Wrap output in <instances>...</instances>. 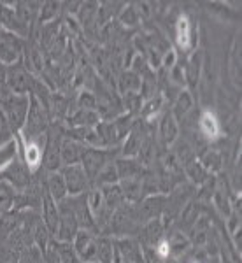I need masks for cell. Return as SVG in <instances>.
I'll return each mask as SVG.
<instances>
[{
  "label": "cell",
  "mask_w": 242,
  "mask_h": 263,
  "mask_svg": "<svg viewBox=\"0 0 242 263\" xmlns=\"http://www.w3.org/2000/svg\"><path fill=\"white\" fill-rule=\"evenodd\" d=\"M230 74L235 86H240V39L235 37L230 51Z\"/></svg>",
  "instance_id": "cell-33"
},
{
  "label": "cell",
  "mask_w": 242,
  "mask_h": 263,
  "mask_svg": "<svg viewBox=\"0 0 242 263\" xmlns=\"http://www.w3.org/2000/svg\"><path fill=\"white\" fill-rule=\"evenodd\" d=\"M165 240H167L169 249H171V258H176V260H179L182 254L192 248V242H190L188 233H184L181 230L171 232L167 237H165Z\"/></svg>",
  "instance_id": "cell-23"
},
{
  "label": "cell",
  "mask_w": 242,
  "mask_h": 263,
  "mask_svg": "<svg viewBox=\"0 0 242 263\" xmlns=\"http://www.w3.org/2000/svg\"><path fill=\"white\" fill-rule=\"evenodd\" d=\"M58 207H60V224H58V232H57V235H54V240H58V242L72 244L76 233L81 230L78 218H76L69 200L60 202L58 203Z\"/></svg>",
  "instance_id": "cell-8"
},
{
  "label": "cell",
  "mask_w": 242,
  "mask_h": 263,
  "mask_svg": "<svg viewBox=\"0 0 242 263\" xmlns=\"http://www.w3.org/2000/svg\"><path fill=\"white\" fill-rule=\"evenodd\" d=\"M192 263H198V261H192Z\"/></svg>",
  "instance_id": "cell-43"
},
{
  "label": "cell",
  "mask_w": 242,
  "mask_h": 263,
  "mask_svg": "<svg viewBox=\"0 0 242 263\" xmlns=\"http://www.w3.org/2000/svg\"><path fill=\"white\" fill-rule=\"evenodd\" d=\"M49 121H51V118H49L48 109H46L35 97L30 95V107H28L27 121H25L23 130H21L18 135L23 141H35V139L48 134V130L51 126Z\"/></svg>",
  "instance_id": "cell-2"
},
{
  "label": "cell",
  "mask_w": 242,
  "mask_h": 263,
  "mask_svg": "<svg viewBox=\"0 0 242 263\" xmlns=\"http://www.w3.org/2000/svg\"><path fill=\"white\" fill-rule=\"evenodd\" d=\"M63 179H65L67 184V192H69V197H78V195H83L90 190V177L84 172V168L81 167V163L76 165H67V167L60 168Z\"/></svg>",
  "instance_id": "cell-9"
},
{
  "label": "cell",
  "mask_w": 242,
  "mask_h": 263,
  "mask_svg": "<svg viewBox=\"0 0 242 263\" xmlns=\"http://www.w3.org/2000/svg\"><path fill=\"white\" fill-rule=\"evenodd\" d=\"M179 121L176 120V116L171 111L161 112L160 120H158V141L161 142V146L171 147L174 142L179 139Z\"/></svg>",
  "instance_id": "cell-12"
},
{
  "label": "cell",
  "mask_w": 242,
  "mask_h": 263,
  "mask_svg": "<svg viewBox=\"0 0 242 263\" xmlns=\"http://www.w3.org/2000/svg\"><path fill=\"white\" fill-rule=\"evenodd\" d=\"M93 184L97 188H105V186H113V184H120V176H118L116 165L114 162H109L104 168L99 172V176L93 179Z\"/></svg>",
  "instance_id": "cell-30"
},
{
  "label": "cell",
  "mask_w": 242,
  "mask_h": 263,
  "mask_svg": "<svg viewBox=\"0 0 242 263\" xmlns=\"http://www.w3.org/2000/svg\"><path fill=\"white\" fill-rule=\"evenodd\" d=\"M18 192L0 177V214H9L18 205Z\"/></svg>",
  "instance_id": "cell-24"
},
{
  "label": "cell",
  "mask_w": 242,
  "mask_h": 263,
  "mask_svg": "<svg viewBox=\"0 0 242 263\" xmlns=\"http://www.w3.org/2000/svg\"><path fill=\"white\" fill-rule=\"evenodd\" d=\"M97 14H99V4L97 2H83L81 9L78 12V18L81 27H90L93 21H97Z\"/></svg>",
  "instance_id": "cell-37"
},
{
  "label": "cell",
  "mask_w": 242,
  "mask_h": 263,
  "mask_svg": "<svg viewBox=\"0 0 242 263\" xmlns=\"http://www.w3.org/2000/svg\"><path fill=\"white\" fill-rule=\"evenodd\" d=\"M146 139L147 137H146V134H144V130L141 128V125L135 121V125L132 126V130L128 132V135L123 139V144H121L123 158H137L144 142H146Z\"/></svg>",
  "instance_id": "cell-13"
},
{
  "label": "cell",
  "mask_w": 242,
  "mask_h": 263,
  "mask_svg": "<svg viewBox=\"0 0 242 263\" xmlns=\"http://www.w3.org/2000/svg\"><path fill=\"white\" fill-rule=\"evenodd\" d=\"M84 149L86 146L81 144L76 139L69 137V135H63L62 144H60V160H62V167H67V165H76L81 163V158L84 155Z\"/></svg>",
  "instance_id": "cell-14"
},
{
  "label": "cell",
  "mask_w": 242,
  "mask_h": 263,
  "mask_svg": "<svg viewBox=\"0 0 242 263\" xmlns=\"http://www.w3.org/2000/svg\"><path fill=\"white\" fill-rule=\"evenodd\" d=\"M18 156H20V146H18V139L16 137L0 144V172L6 171Z\"/></svg>",
  "instance_id": "cell-26"
},
{
  "label": "cell",
  "mask_w": 242,
  "mask_h": 263,
  "mask_svg": "<svg viewBox=\"0 0 242 263\" xmlns=\"http://www.w3.org/2000/svg\"><path fill=\"white\" fill-rule=\"evenodd\" d=\"M69 128H91L97 126L100 120V114L97 111H90V109H79L76 107L74 111H70L65 118Z\"/></svg>",
  "instance_id": "cell-17"
},
{
  "label": "cell",
  "mask_w": 242,
  "mask_h": 263,
  "mask_svg": "<svg viewBox=\"0 0 242 263\" xmlns=\"http://www.w3.org/2000/svg\"><path fill=\"white\" fill-rule=\"evenodd\" d=\"M35 76H32L23 65V62L7 67V88L16 95H32Z\"/></svg>",
  "instance_id": "cell-4"
},
{
  "label": "cell",
  "mask_w": 242,
  "mask_h": 263,
  "mask_svg": "<svg viewBox=\"0 0 242 263\" xmlns=\"http://www.w3.org/2000/svg\"><path fill=\"white\" fill-rule=\"evenodd\" d=\"M182 174L186 176V179L192 182L193 186H198L200 188L202 184H206L207 179L211 177V174L203 168V165L198 162V160H193V162L186 163L182 167Z\"/></svg>",
  "instance_id": "cell-25"
},
{
  "label": "cell",
  "mask_w": 242,
  "mask_h": 263,
  "mask_svg": "<svg viewBox=\"0 0 242 263\" xmlns=\"http://www.w3.org/2000/svg\"><path fill=\"white\" fill-rule=\"evenodd\" d=\"M176 39L177 46L184 51L186 54H192L193 51H197L198 44V35H197V28H195L193 21L188 16H179L176 21Z\"/></svg>",
  "instance_id": "cell-11"
},
{
  "label": "cell",
  "mask_w": 242,
  "mask_h": 263,
  "mask_svg": "<svg viewBox=\"0 0 242 263\" xmlns=\"http://www.w3.org/2000/svg\"><path fill=\"white\" fill-rule=\"evenodd\" d=\"M177 63H179V57H177L176 49L169 48L167 51H165L163 54H161V62H160V65L163 67V70H165V72L172 70L174 67L177 65Z\"/></svg>",
  "instance_id": "cell-40"
},
{
  "label": "cell",
  "mask_w": 242,
  "mask_h": 263,
  "mask_svg": "<svg viewBox=\"0 0 242 263\" xmlns=\"http://www.w3.org/2000/svg\"><path fill=\"white\" fill-rule=\"evenodd\" d=\"M195 128L198 130V134L206 141H216V139L221 137V123L216 118V114L211 111H202L198 114L197 126Z\"/></svg>",
  "instance_id": "cell-16"
},
{
  "label": "cell",
  "mask_w": 242,
  "mask_h": 263,
  "mask_svg": "<svg viewBox=\"0 0 242 263\" xmlns=\"http://www.w3.org/2000/svg\"><path fill=\"white\" fill-rule=\"evenodd\" d=\"M76 105L79 109H90V111H97L99 107V99H97V93L91 90H81L78 99H76Z\"/></svg>",
  "instance_id": "cell-39"
},
{
  "label": "cell",
  "mask_w": 242,
  "mask_h": 263,
  "mask_svg": "<svg viewBox=\"0 0 242 263\" xmlns=\"http://www.w3.org/2000/svg\"><path fill=\"white\" fill-rule=\"evenodd\" d=\"M44 190H46V193H48L57 203H60V202L69 198V192H67L65 179H63L60 171L46 172V188Z\"/></svg>",
  "instance_id": "cell-19"
},
{
  "label": "cell",
  "mask_w": 242,
  "mask_h": 263,
  "mask_svg": "<svg viewBox=\"0 0 242 263\" xmlns=\"http://www.w3.org/2000/svg\"><path fill=\"white\" fill-rule=\"evenodd\" d=\"M86 202H88V207H90L91 214L95 216V221L97 218H100L102 213H104V197H102V190L93 186L86 192Z\"/></svg>",
  "instance_id": "cell-35"
},
{
  "label": "cell",
  "mask_w": 242,
  "mask_h": 263,
  "mask_svg": "<svg viewBox=\"0 0 242 263\" xmlns=\"http://www.w3.org/2000/svg\"><path fill=\"white\" fill-rule=\"evenodd\" d=\"M81 4L83 2H62V11L67 12V14H78L81 9Z\"/></svg>",
  "instance_id": "cell-42"
},
{
  "label": "cell",
  "mask_w": 242,
  "mask_h": 263,
  "mask_svg": "<svg viewBox=\"0 0 242 263\" xmlns=\"http://www.w3.org/2000/svg\"><path fill=\"white\" fill-rule=\"evenodd\" d=\"M202 67H203V53L202 51H193L190 54L188 62H186L184 70V79H186V86H190L188 90L192 91L198 86L202 76Z\"/></svg>",
  "instance_id": "cell-20"
},
{
  "label": "cell",
  "mask_w": 242,
  "mask_h": 263,
  "mask_svg": "<svg viewBox=\"0 0 242 263\" xmlns=\"http://www.w3.org/2000/svg\"><path fill=\"white\" fill-rule=\"evenodd\" d=\"M109 162H114L113 149H99V147H86L84 155L81 158V167L88 174L90 181L93 182L99 172L105 167Z\"/></svg>",
  "instance_id": "cell-7"
},
{
  "label": "cell",
  "mask_w": 242,
  "mask_h": 263,
  "mask_svg": "<svg viewBox=\"0 0 242 263\" xmlns=\"http://www.w3.org/2000/svg\"><path fill=\"white\" fill-rule=\"evenodd\" d=\"M41 214H42L41 221L46 224V228H48L54 239V235H57V232H58V224H60V207H58V203L46 192H44V197H42V203H41Z\"/></svg>",
  "instance_id": "cell-15"
},
{
  "label": "cell",
  "mask_w": 242,
  "mask_h": 263,
  "mask_svg": "<svg viewBox=\"0 0 242 263\" xmlns=\"http://www.w3.org/2000/svg\"><path fill=\"white\" fill-rule=\"evenodd\" d=\"M33 242L37 244V248H39L41 253H44L46 249H48V246L53 242V235L49 233V230L46 228V224L42 221H37L33 224Z\"/></svg>",
  "instance_id": "cell-34"
},
{
  "label": "cell",
  "mask_w": 242,
  "mask_h": 263,
  "mask_svg": "<svg viewBox=\"0 0 242 263\" xmlns=\"http://www.w3.org/2000/svg\"><path fill=\"white\" fill-rule=\"evenodd\" d=\"M72 249L79 263H97V235L95 232L79 230L72 240Z\"/></svg>",
  "instance_id": "cell-10"
},
{
  "label": "cell",
  "mask_w": 242,
  "mask_h": 263,
  "mask_svg": "<svg viewBox=\"0 0 242 263\" xmlns=\"http://www.w3.org/2000/svg\"><path fill=\"white\" fill-rule=\"evenodd\" d=\"M63 135L65 134H63L58 126H49L44 153H42V168H44L46 172H54L62 168L60 144H62Z\"/></svg>",
  "instance_id": "cell-3"
},
{
  "label": "cell",
  "mask_w": 242,
  "mask_h": 263,
  "mask_svg": "<svg viewBox=\"0 0 242 263\" xmlns=\"http://www.w3.org/2000/svg\"><path fill=\"white\" fill-rule=\"evenodd\" d=\"M25 44L23 39L11 32H0V63L6 67L23 62Z\"/></svg>",
  "instance_id": "cell-5"
},
{
  "label": "cell",
  "mask_w": 242,
  "mask_h": 263,
  "mask_svg": "<svg viewBox=\"0 0 242 263\" xmlns=\"http://www.w3.org/2000/svg\"><path fill=\"white\" fill-rule=\"evenodd\" d=\"M0 107H2L6 120L9 123L14 135H18L27 121L28 107H30V95H16L9 88L0 91Z\"/></svg>",
  "instance_id": "cell-1"
},
{
  "label": "cell",
  "mask_w": 242,
  "mask_h": 263,
  "mask_svg": "<svg viewBox=\"0 0 242 263\" xmlns=\"http://www.w3.org/2000/svg\"><path fill=\"white\" fill-rule=\"evenodd\" d=\"M198 162L203 165L207 172L211 174H218L223 167V156L218 149H206V153H202L200 158H197Z\"/></svg>",
  "instance_id": "cell-29"
},
{
  "label": "cell",
  "mask_w": 242,
  "mask_h": 263,
  "mask_svg": "<svg viewBox=\"0 0 242 263\" xmlns=\"http://www.w3.org/2000/svg\"><path fill=\"white\" fill-rule=\"evenodd\" d=\"M114 240L107 235H97V263H113Z\"/></svg>",
  "instance_id": "cell-31"
},
{
  "label": "cell",
  "mask_w": 242,
  "mask_h": 263,
  "mask_svg": "<svg viewBox=\"0 0 242 263\" xmlns=\"http://www.w3.org/2000/svg\"><path fill=\"white\" fill-rule=\"evenodd\" d=\"M62 12V2H42L41 4V9H39V23L41 25H46V23H51L58 18V14Z\"/></svg>",
  "instance_id": "cell-36"
},
{
  "label": "cell",
  "mask_w": 242,
  "mask_h": 263,
  "mask_svg": "<svg viewBox=\"0 0 242 263\" xmlns=\"http://www.w3.org/2000/svg\"><path fill=\"white\" fill-rule=\"evenodd\" d=\"M193 107H195V95H193V91H190L188 88H184V90H181L176 95V99H174L171 112L174 114V116H176V120L181 123L182 120H184V118H188L190 114L193 112Z\"/></svg>",
  "instance_id": "cell-21"
},
{
  "label": "cell",
  "mask_w": 242,
  "mask_h": 263,
  "mask_svg": "<svg viewBox=\"0 0 242 263\" xmlns=\"http://www.w3.org/2000/svg\"><path fill=\"white\" fill-rule=\"evenodd\" d=\"M32 176H33V174L30 172V168L25 165V162L20 158V156L9 165V167L6 168V171L0 172V177H2L4 181L9 182V184L18 193H25L28 188H30V186H32Z\"/></svg>",
  "instance_id": "cell-6"
},
{
  "label": "cell",
  "mask_w": 242,
  "mask_h": 263,
  "mask_svg": "<svg viewBox=\"0 0 242 263\" xmlns=\"http://www.w3.org/2000/svg\"><path fill=\"white\" fill-rule=\"evenodd\" d=\"M12 137H14V134H12L9 123H7V120H6V114H4L2 107H0V144L7 142Z\"/></svg>",
  "instance_id": "cell-41"
},
{
  "label": "cell",
  "mask_w": 242,
  "mask_h": 263,
  "mask_svg": "<svg viewBox=\"0 0 242 263\" xmlns=\"http://www.w3.org/2000/svg\"><path fill=\"white\" fill-rule=\"evenodd\" d=\"M211 202L221 218H228V214L232 213V202H230V198H228V195L225 193V190L219 186V181H218V186H216L214 193H212V197H211Z\"/></svg>",
  "instance_id": "cell-32"
},
{
  "label": "cell",
  "mask_w": 242,
  "mask_h": 263,
  "mask_svg": "<svg viewBox=\"0 0 242 263\" xmlns=\"http://www.w3.org/2000/svg\"><path fill=\"white\" fill-rule=\"evenodd\" d=\"M163 104H165L163 97L156 93L155 97H151V99L144 100V104H142L141 111H139V116H141L142 120H146V121L155 120V118H158L160 114H161V109H163Z\"/></svg>",
  "instance_id": "cell-28"
},
{
  "label": "cell",
  "mask_w": 242,
  "mask_h": 263,
  "mask_svg": "<svg viewBox=\"0 0 242 263\" xmlns=\"http://www.w3.org/2000/svg\"><path fill=\"white\" fill-rule=\"evenodd\" d=\"M118 90H120L121 97L128 95V93H139L141 90V76L134 74L130 69L123 70L118 78Z\"/></svg>",
  "instance_id": "cell-27"
},
{
  "label": "cell",
  "mask_w": 242,
  "mask_h": 263,
  "mask_svg": "<svg viewBox=\"0 0 242 263\" xmlns=\"http://www.w3.org/2000/svg\"><path fill=\"white\" fill-rule=\"evenodd\" d=\"M202 218V211H200V203L197 200H190L184 203V207L181 209L179 214V228L177 230L188 233L195 227V223Z\"/></svg>",
  "instance_id": "cell-22"
},
{
  "label": "cell",
  "mask_w": 242,
  "mask_h": 263,
  "mask_svg": "<svg viewBox=\"0 0 242 263\" xmlns=\"http://www.w3.org/2000/svg\"><path fill=\"white\" fill-rule=\"evenodd\" d=\"M118 20L121 21V25H125V27H137L139 23H141V16H139L137 9H135L134 4H130V6L123 7L120 11V14H118Z\"/></svg>",
  "instance_id": "cell-38"
},
{
  "label": "cell",
  "mask_w": 242,
  "mask_h": 263,
  "mask_svg": "<svg viewBox=\"0 0 242 263\" xmlns=\"http://www.w3.org/2000/svg\"><path fill=\"white\" fill-rule=\"evenodd\" d=\"M114 165H116L118 176H120V181L125 179H139V177L146 176V167L139 162L137 158H120L114 160Z\"/></svg>",
  "instance_id": "cell-18"
}]
</instances>
